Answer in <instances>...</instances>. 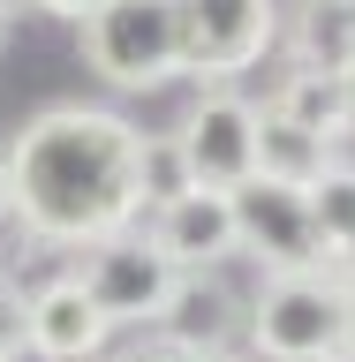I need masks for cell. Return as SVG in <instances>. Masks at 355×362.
I'll list each match as a JSON object with an SVG mask.
<instances>
[{
	"label": "cell",
	"instance_id": "obj_1",
	"mask_svg": "<svg viewBox=\"0 0 355 362\" xmlns=\"http://www.w3.org/2000/svg\"><path fill=\"white\" fill-rule=\"evenodd\" d=\"M136 151L144 129H129L113 106H45L16 129V144L0 151L8 166V204H16L23 234H38L53 249H91L144 226V197H136Z\"/></svg>",
	"mask_w": 355,
	"mask_h": 362
},
{
	"label": "cell",
	"instance_id": "obj_2",
	"mask_svg": "<svg viewBox=\"0 0 355 362\" xmlns=\"http://www.w3.org/2000/svg\"><path fill=\"white\" fill-rule=\"evenodd\" d=\"M242 339L257 362H325L355 347V294L333 272H272L249 294Z\"/></svg>",
	"mask_w": 355,
	"mask_h": 362
},
{
	"label": "cell",
	"instance_id": "obj_3",
	"mask_svg": "<svg viewBox=\"0 0 355 362\" xmlns=\"http://www.w3.org/2000/svg\"><path fill=\"white\" fill-rule=\"evenodd\" d=\"M84 61L106 90H159L181 76L174 0H98L84 16Z\"/></svg>",
	"mask_w": 355,
	"mask_h": 362
},
{
	"label": "cell",
	"instance_id": "obj_4",
	"mask_svg": "<svg viewBox=\"0 0 355 362\" xmlns=\"http://www.w3.org/2000/svg\"><path fill=\"white\" fill-rule=\"evenodd\" d=\"M272 38H280V0H174L181 76L197 83H235L249 61H265Z\"/></svg>",
	"mask_w": 355,
	"mask_h": 362
},
{
	"label": "cell",
	"instance_id": "obj_5",
	"mask_svg": "<svg viewBox=\"0 0 355 362\" xmlns=\"http://www.w3.org/2000/svg\"><path fill=\"white\" fill-rule=\"evenodd\" d=\"M76 279H84V294L106 310V325H113V332H121V325L152 332L181 272L167 264L152 242H144V226H121V234H106V242L76 249Z\"/></svg>",
	"mask_w": 355,
	"mask_h": 362
},
{
	"label": "cell",
	"instance_id": "obj_6",
	"mask_svg": "<svg viewBox=\"0 0 355 362\" xmlns=\"http://www.w3.org/2000/svg\"><path fill=\"white\" fill-rule=\"evenodd\" d=\"M167 136H174L181 166H189V189H242L257 174V98H242L227 83L197 90V106Z\"/></svg>",
	"mask_w": 355,
	"mask_h": 362
},
{
	"label": "cell",
	"instance_id": "obj_7",
	"mask_svg": "<svg viewBox=\"0 0 355 362\" xmlns=\"http://www.w3.org/2000/svg\"><path fill=\"white\" fill-rule=\"evenodd\" d=\"M235 204V257H257L272 272H325V242L310 219V189H280V181L249 174L242 189H227Z\"/></svg>",
	"mask_w": 355,
	"mask_h": 362
},
{
	"label": "cell",
	"instance_id": "obj_8",
	"mask_svg": "<svg viewBox=\"0 0 355 362\" xmlns=\"http://www.w3.org/2000/svg\"><path fill=\"white\" fill-rule=\"evenodd\" d=\"M23 355H38V362H98V355H113V325L84 294L76 264L23 294Z\"/></svg>",
	"mask_w": 355,
	"mask_h": 362
},
{
	"label": "cell",
	"instance_id": "obj_9",
	"mask_svg": "<svg viewBox=\"0 0 355 362\" xmlns=\"http://www.w3.org/2000/svg\"><path fill=\"white\" fill-rule=\"evenodd\" d=\"M242 317H249V294H235L220 272H181L152 332L167 347H181L189 362H212V355H235L242 347Z\"/></svg>",
	"mask_w": 355,
	"mask_h": 362
},
{
	"label": "cell",
	"instance_id": "obj_10",
	"mask_svg": "<svg viewBox=\"0 0 355 362\" xmlns=\"http://www.w3.org/2000/svg\"><path fill=\"white\" fill-rule=\"evenodd\" d=\"M144 242L174 272H220L235 257V204H227V189H181L174 204L144 211Z\"/></svg>",
	"mask_w": 355,
	"mask_h": 362
},
{
	"label": "cell",
	"instance_id": "obj_11",
	"mask_svg": "<svg viewBox=\"0 0 355 362\" xmlns=\"http://www.w3.org/2000/svg\"><path fill=\"white\" fill-rule=\"evenodd\" d=\"M257 181H280V189H317L325 181V136L280 121L272 106H257Z\"/></svg>",
	"mask_w": 355,
	"mask_h": 362
},
{
	"label": "cell",
	"instance_id": "obj_12",
	"mask_svg": "<svg viewBox=\"0 0 355 362\" xmlns=\"http://www.w3.org/2000/svg\"><path fill=\"white\" fill-rule=\"evenodd\" d=\"M272 113H280V121H295V129H310V136H333L340 121H348V76H325V68H288V83H280Z\"/></svg>",
	"mask_w": 355,
	"mask_h": 362
},
{
	"label": "cell",
	"instance_id": "obj_13",
	"mask_svg": "<svg viewBox=\"0 0 355 362\" xmlns=\"http://www.w3.org/2000/svg\"><path fill=\"white\" fill-rule=\"evenodd\" d=\"M181 189H189V166H181L174 136H144V151H136V197H144V211L174 204Z\"/></svg>",
	"mask_w": 355,
	"mask_h": 362
},
{
	"label": "cell",
	"instance_id": "obj_14",
	"mask_svg": "<svg viewBox=\"0 0 355 362\" xmlns=\"http://www.w3.org/2000/svg\"><path fill=\"white\" fill-rule=\"evenodd\" d=\"M310 219H317L325 257L355 242V174H325V181H317V189H310Z\"/></svg>",
	"mask_w": 355,
	"mask_h": 362
},
{
	"label": "cell",
	"instance_id": "obj_15",
	"mask_svg": "<svg viewBox=\"0 0 355 362\" xmlns=\"http://www.w3.org/2000/svg\"><path fill=\"white\" fill-rule=\"evenodd\" d=\"M23 355V294L0 279V362H16Z\"/></svg>",
	"mask_w": 355,
	"mask_h": 362
},
{
	"label": "cell",
	"instance_id": "obj_16",
	"mask_svg": "<svg viewBox=\"0 0 355 362\" xmlns=\"http://www.w3.org/2000/svg\"><path fill=\"white\" fill-rule=\"evenodd\" d=\"M113 362H189V355H181V347H167V339H159V332H144V339H136V347H121V355H113Z\"/></svg>",
	"mask_w": 355,
	"mask_h": 362
},
{
	"label": "cell",
	"instance_id": "obj_17",
	"mask_svg": "<svg viewBox=\"0 0 355 362\" xmlns=\"http://www.w3.org/2000/svg\"><path fill=\"white\" fill-rule=\"evenodd\" d=\"M325 272H333L340 287H348V294H355V242H348V249H333V257H325Z\"/></svg>",
	"mask_w": 355,
	"mask_h": 362
},
{
	"label": "cell",
	"instance_id": "obj_18",
	"mask_svg": "<svg viewBox=\"0 0 355 362\" xmlns=\"http://www.w3.org/2000/svg\"><path fill=\"white\" fill-rule=\"evenodd\" d=\"M38 8H53V16H76V23H84L91 8H98V0H38Z\"/></svg>",
	"mask_w": 355,
	"mask_h": 362
},
{
	"label": "cell",
	"instance_id": "obj_19",
	"mask_svg": "<svg viewBox=\"0 0 355 362\" xmlns=\"http://www.w3.org/2000/svg\"><path fill=\"white\" fill-rule=\"evenodd\" d=\"M16 219V204H8V166H0V226Z\"/></svg>",
	"mask_w": 355,
	"mask_h": 362
},
{
	"label": "cell",
	"instance_id": "obj_20",
	"mask_svg": "<svg viewBox=\"0 0 355 362\" xmlns=\"http://www.w3.org/2000/svg\"><path fill=\"white\" fill-rule=\"evenodd\" d=\"M23 8H38V0H0V16H8V23H16V16H23Z\"/></svg>",
	"mask_w": 355,
	"mask_h": 362
},
{
	"label": "cell",
	"instance_id": "obj_21",
	"mask_svg": "<svg viewBox=\"0 0 355 362\" xmlns=\"http://www.w3.org/2000/svg\"><path fill=\"white\" fill-rule=\"evenodd\" d=\"M325 362H355V347H340V355H325Z\"/></svg>",
	"mask_w": 355,
	"mask_h": 362
},
{
	"label": "cell",
	"instance_id": "obj_22",
	"mask_svg": "<svg viewBox=\"0 0 355 362\" xmlns=\"http://www.w3.org/2000/svg\"><path fill=\"white\" fill-rule=\"evenodd\" d=\"M0 45H8V16H0Z\"/></svg>",
	"mask_w": 355,
	"mask_h": 362
},
{
	"label": "cell",
	"instance_id": "obj_23",
	"mask_svg": "<svg viewBox=\"0 0 355 362\" xmlns=\"http://www.w3.org/2000/svg\"><path fill=\"white\" fill-rule=\"evenodd\" d=\"M98 362H113V355H98Z\"/></svg>",
	"mask_w": 355,
	"mask_h": 362
}]
</instances>
